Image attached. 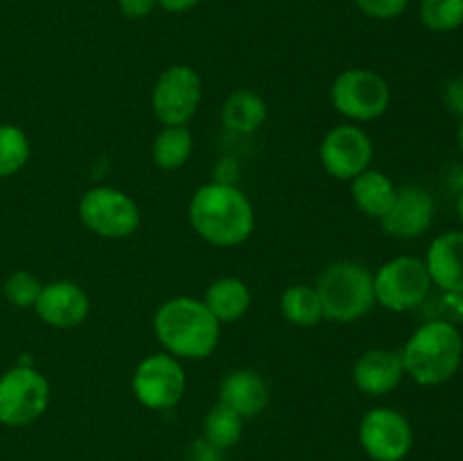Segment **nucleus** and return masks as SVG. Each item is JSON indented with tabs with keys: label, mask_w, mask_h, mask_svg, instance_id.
Listing matches in <instances>:
<instances>
[{
	"label": "nucleus",
	"mask_w": 463,
	"mask_h": 461,
	"mask_svg": "<svg viewBox=\"0 0 463 461\" xmlns=\"http://www.w3.org/2000/svg\"><path fill=\"white\" fill-rule=\"evenodd\" d=\"M188 217L199 238L215 247H238L253 230V206L231 183H206L193 194Z\"/></svg>",
	"instance_id": "1"
},
{
	"label": "nucleus",
	"mask_w": 463,
	"mask_h": 461,
	"mask_svg": "<svg viewBox=\"0 0 463 461\" xmlns=\"http://www.w3.org/2000/svg\"><path fill=\"white\" fill-rule=\"evenodd\" d=\"M405 375L420 387H439L457 375L463 362L459 325L428 319L411 333L401 351Z\"/></svg>",
	"instance_id": "2"
},
{
	"label": "nucleus",
	"mask_w": 463,
	"mask_h": 461,
	"mask_svg": "<svg viewBox=\"0 0 463 461\" xmlns=\"http://www.w3.org/2000/svg\"><path fill=\"white\" fill-rule=\"evenodd\" d=\"M220 321L206 303L190 296H176L163 303L154 316V333L176 360H203L220 342Z\"/></svg>",
	"instance_id": "3"
},
{
	"label": "nucleus",
	"mask_w": 463,
	"mask_h": 461,
	"mask_svg": "<svg viewBox=\"0 0 463 461\" xmlns=\"http://www.w3.org/2000/svg\"><path fill=\"white\" fill-rule=\"evenodd\" d=\"M315 289L324 319L337 324H353L375 306L373 274L360 262H333L319 276Z\"/></svg>",
	"instance_id": "4"
},
{
	"label": "nucleus",
	"mask_w": 463,
	"mask_h": 461,
	"mask_svg": "<svg viewBox=\"0 0 463 461\" xmlns=\"http://www.w3.org/2000/svg\"><path fill=\"white\" fill-rule=\"evenodd\" d=\"M432 287L425 260L414 256L393 258L373 276L375 303L389 312L419 310L432 294Z\"/></svg>",
	"instance_id": "5"
},
{
	"label": "nucleus",
	"mask_w": 463,
	"mask_h": 461,
	"mask_svg": "<svg viewBox=\"0 0 463 461\" xmlns=\"http://www.w3.org/2000/svg\"><path fill=\"white\" fill-rule=\"evenodd\" d=\"M50 405V382L32 366H14L0 375V423L23 428L34 423Z\"/></svg>",
	"instance_id": "6"
},
{
	"label": "nucleus",
	"mask_w": 463,
	"mask_h": 461,
	"mask_svg": "<svg viewBox=\"0 0 463 461\" xmlns=\"http://www.w3.org/2000/svg\"><path fill=\"white\" fill-rule=\"evenodd\" d=\"M333 107L344 118L355 122H369L383 116L392 104V89L387 81L366 68H348L330 89Z\"/></svg>",
	"instance_id": "7"
},
{
	"label": "nucleus",
	"mask_w": 463,
	"mask_h": 461,
	"mask_svg": "<svg viewBox=\"0 0 463 461\" xmlns=\"http://www.w3.org/2000/svg\"><path fill=\"white\" fill-rule=\"evenodd\" d=\"M80 220L95 235L120 240L140 226V208L122 190L98 185L80 199Z\"/></svg>",
	"instance_id": "8"
},
{
	"label": "nucleus",
	"mask_w": 463,
	"mask_h": 461,
	"mask_svg": "<svg viewBox=\"0 0 463 461\" xmlns=\"http://www.w3.org/2000/svg\"><path fill=\"white\" fill-rule=\"evenodd\" d=\"M202 102V77L194 68L179 63L161 72L152 90L154 116L165 127H185Z\"/></svg>",
	"instance_id": "9"
},
{
	"label": "nucleus",
	"mask_w": 463,
	"mask_h": 461,
	"mask_svg": "<svg viewBox=\"0 0 463 461\" xmlns=\"http://www.w3.org/2000/svg\"><path fill=\"white\" fill-rule=\"evenodd\" d=\"M131 391L147 409H170L184 398V366L170 353H154L136 366Z\"/></svg>",
	"instance_id": "10"
},
{
	"label": "nucleus",
	"mask_w": 463,
	"mask_h": 461,
	"mask_svg": "<svg viewBox=\"0 0 463 461\" xmlns=\"http://www.w3.org/2000/svg\"><path fill=\"white\" fill-rule=\"evenodd\" d=\"M360 443L373 461H402L414 446V429L393 407H373L360 423Z\"/></svg>",
	"instance_id": "11"
},
{
	"label": "nucleus",
	"mask_w": 463,
	"mask_h": 461,
	"mask_svg": "<svg viewBox=\"0 0 463 461\" xmlns=\"http://www.w3.org/2000/svg\"><path fill=\"white\" fill-rule=\"evenodd\" d=\"M319 156L321 165L330 176L339 181H353L357 174L369 170L371 158H373V143L360 127L339 125L324 136Z\"/></svg>",
	"instance_id": "12"
},
{
	"label": "nucleus",
	"mask_w": 463,
	"mask_h": 461,
	"mask_svg": "<svg viewBox=\"0 0 463 461\" xmlns=\"http://www.w3.org/2000/svg\"><path fill=\"white\" fill-rule=\"evenodd\" d=\"M434 211H437V202L428 188L416 183L402 185L396 190V199L380 224L393 238H420L432 226Z\"/></svg>",
	"instance_id": "13"
},
{
	"label": "nucleus",
	"mask_w": 463,
	"mask_h": 461,
	"mask_svg": "<svg viewBox=\"0 0 463 461\" xmlns=\"http://www.w3.org/2000/svg\"><path fill=\"white\" fill-rule=\"evenodd\" d=\"M34 310L43 324L66 330L84 324L90 310V301L80 285L71 283V280H54V283L41 287Z\"/></svg>",
	"instance_id": "14"
},
{
	"label": "nucleus",
	"mask_w": 463,
	"mask_h": 461,
	"mask_svg": "<svg viewBox=\"0 0 463 461\" xmlns=\"http://www.w3.org/2000/svg\"><path fill=\"white\" fill-rule=\"evenodd\" d=\"M405 378L401 353L389 348H371L353 364V382L364 396L380 398L392 393Z\"/></svg>",
	"instance_id": "15"
},
{
	"label": "nucleus",
	"mask_w": 463,
	"mask_h": 461,
	"mask_svg": "<svg viewBox=\"0 0 463 461\" xmlns=\"http://www.w3.org/2000/svg\"><path fill=\"white\" fill-rule=\"evenodd\" d=\"M425 267L434 287L463 294V229L437 235L425 253Z\"/></svg>",
	"instance_id": "16"
},
{
	"label": "nucleus",
	"mask_w": 463,
	"mask_h": 461,
	"mask_svg": "<svg viewBox=\"0 0 463 461\" xmlns=\"http://www.w3.org/2000/svg\"><path fill=\"white\" fill-rule=\"evenodd\" d=\"M220 402L231 407L242 419H253L265 411L267 402H269V389L260 375L249 369H240L222 380Z\"/></svg>",
	"instance_id": "17"
},
{
	"label": "nucleus",
	"mask_w": 463,
	"mask_h": 461,
	"mask_svg": "<svg viewBox=\"0 0 463 461\" xmlns=\"http://www.w3.org/2000/svg\"><path fill=\"white\" fill-rule=\"evenodd\" d=\"M396 190L393 181L380 170H364L353 179L351 185L355 206L366 217H375V220H383L387 215L396 199Z\"/></svg>",
	"instance_id": "18"
},
{
	"label": "nucleus",
	"mask_w": 463,
	"mask_h": 461,
	"mask_svg": "<svg viewBox=\"0 0 463 461\" xmlns=\"http://www.w3.org/2000/svg\"><path fill=\"white\" fill-rule=\"evenodd\" d=\"M203 303H206V307L215 315V319L220 324H233L251 306V292H249L244 280L233 278V276H224V278H217L206 289Z\"/></svg>",
	"instance_id": "19"
},
{
	"label": "nucleus",
	"mask_w": 463,
	"mask_h": 461,
	"mask_svg": "<svg viewBox=\"0 0 463 461\" xmlns=\"http://www.w3.org/2000/svg\"><path fill=\"white\" fill-rule=\"evenodd\" d=\"M222 120L235 134H253L267 120L265 99L253 90H235L222 107Z\"/></svg>",
	"instance_id": "20"
},
{
	"label": "nucleus",
	"mask_w": 463,
	"mask_h": 461,
	"mask_svg": "<svg viewBox=\"0 0 463 461\" xmlns=\"http://www.w3.org/2000/svg\"><path fill=\"white\" fill-rule=\"evenodd\" d=\"M280 312L298 328H312L324 319L319 294L310 285H289L280 296Z\"/></svg>",
	"instance_id": "21"
},
{
	"label": "nucleus",
	"mask_w": 463,
	"mask_h": 461,
	"mask_svg": "<svg viewBox=\"0 0 463 461\" xmlns=\"http://www.w3.org/2000/svg\"><path fill=\"white\" fill-rule=\"evenodd\" d=\"M193 154V134L185 127H165L154 138L152 158L163 170H176L185 165Z\"/></svg>",
	"instance_id": "22"
},
{
	"label": "nucleus",
	"mask_w": 463,
	"mask_h": 461,
	"mask_svg": "<svg viewBox=\"0 0 463 461\" xmlns=\"http://www.w3.org/2000/svg\"><path fill=\"white\" fill-rule=\"evenodd\" d=\"M240 437H242V416L217 402L203 419V441L217 450H224L235 446Z\"/></svg>",
	"instance_id": "23"
},
{
	"label": "nucleus",
	"mask_w": 463,
	"mask_h": 461,
	"mask_svg": "<svg viewBox=\"0 0 463 461\" xmlns=\"http://www.w3.org/2000/svg\"><path fill=\"white\" fill-rule=\"evenodd\" d=\"M419 16L430 32L448 34L463 25V0H420Z\"/></svg>",
	"instance_id": "24"
},
{
	"label": "nucleus",
	"mask_w": 463,
	"mask_h": 461,
	"mask_svg": "<svg viewBox=\"0 0 463 461\" xmlns=\"http://www.w3.org/2000/svg\"><path fill=\"white\" fill-rule=\"evenodd\" d=\"M30 158V140L21 127L0 125V176H12Z\"/></svg>",
	"instance_id": "25"
},
{
	"label": "nucleus",
	"mask_w": 463,
	"mask_h": 461,
	"mask_svg": "<svg viewBox=\"0 0 463 461\" xmlns=\"http://www.w3.org/2000/svg\"><path fill=\"white\" fill-rule=\"evenodd\" d=\"M41 287L43 285H41V280L34 274H30V271H14L5 280V296L16 307H34Z\"/></svg>",
	"instance_id": "26"
},
{
	"label": "nucleus",
	"mask_w": 463,
	"mask_h": 461,
	"mask_svg": "<svg viewBox=\"0 0 463 461\" xmlns=\"http://www.w3.org/2000/svg\"><path fill=\"white\" fill-rule=\"evenodd\" d=\"M428 319L446 321L452 325H463V294L459 292H443L439 289L437 296L430 294L428 301L423 303Z\"/></svg>",
	"instance_id": "27"
},
{
	"label": "nucleus",
	"mask_w": 463,
	"mask_h": 461,
	"mask_svg": "<svg viewBox=\"0 0 463 461\" xmlns=\"http://www.w3.org/2000/svg\"><path fill=\"white\" fill-rule=\"evenodd\" d=\"M357 9L375 21H393L410 7V0H355Z\"/></svg>",
	"instance_id": "28"
},
{
	"label": "nucleus",
	"mask_w": 463,
	"mask_h": 461,
	"mask_svg": "<svg viewBox=\"0 0 463 461\" xmlns=\"http://www.w3.org/2000/svg\"><path fill=\"white\" fill-rule=\"evenodd\" d=\"M443 102H446L448 111L463 118V75L452 77L448 81L446 90H443Z\"/></svg>",
	"instance_id": "29"
},
{
	"label": "nucleus",
	"mask_w": 463,
	"mask_h": 461,
	"mask_svg": "<svg viewBox=\"0 0 463 461\" xmlns=\"http://www.w3.org/2000/svg\"><path fill=\"white\" fill-rule=\"evenodd\" d=\"M118 7L127 18H145L158 7V0H118Z\"/></svg>",
	"instance_id": "30"
},
{
	"label": "nucleus",
	"mask_w": 463,
	"mask_h": 461,
	"mask_svg": "<svg viewBox=\"0 0 463 461\" xmlns=\"http://www.w3.org/2000/svg\"><path fill=\"white\" fill-rule=\"evenodd\" d=\"M202 0H158V7H163L170 14H184L194 9Z\"/></svg>",
	"instance_id": "31"
},
{
	"label": "nucleus",
	"mask_w": 463,
	"mask_h": 461,
	"mask_svg": "<svg viewBox=\"0 0 463 461\" xmlns=\"http://www.w3.org/2000/svg\"><path fill=\"white\" fill-rule=\"evenodd\" d=\"M455 211H457V217H459L461 224H463V188L459 190V193H457V199H455Z\"/></svg>",
	"instance_id": "32"
},
{
	"label": "nucleus",
	"mask_w": 463,
	"mask_h": 461,
	"mask_svg": "<svg viewBox=\"0 0 463 461\" xmlns=\"http://www.w3.org/2000/svg\"><path fill=\"white\" fill-rule=\"evenodd\" d=\"M457 145H459V152H461V156H463V118H461V122H459V129H457Z\"/></svg>",
	"instance_id": "33"
}]
</instances>
